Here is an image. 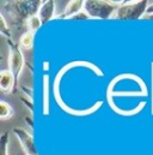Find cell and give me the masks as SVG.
I'll use <instances>...</instances> for the list:
<instances>
[{"label": "cell", "mask_w": 153, "mask_h": 155, "mask_svg": "<svg viewBox=\"0 0 153 155\" xmlns=\"http://www.w3.org/2000/svg\"><path fill=\"white\" fill-rule=\"evenodd\" d=\"M42 1H10L6 2L4 8H8V13L11 17V21L17 23H25L27 21L34 16L37 15L39 6Z\"/></svg>", "instance_id": "obj_1"}, {"label": "cell", "mask_w": 153, "mask_h": 155, "mask_svg": "<svg viewBox=\"0 0 153 155\" xmlns=\"http://www.w3.org/2000/svg\"><path fill=\"white\" fill-rule=\"evenodd\" d=\"M123 1H109V0H86L85 11L91 19H109L113 18L116 10Z\"/></svg>", "instance_id": "obj_2"}, {"label": "cell", "mask_w": 153, "mask_h": 155, "mask_svg": "<svg viewBox=\"0 0 153 155\" xmlns=\"http://www.w3.org/2000/svg\"><path fill=\"white\" fill-rule=\"evenodd\" d=\"M150 1L148 0H139V1H123L122 5L118 6L114 13L113 18L115 19H141L145 18Z\"/></svg>", "instance_id": "obj_3"}, {"label": "cell", "mask_w": 153, "mask_h": 155, "mask_svg": "<svg viewBox=\"0 0 153 155\" xmlns=\"http://www.w3.org/2000/svg\"><path fill=\"white\" fill-rule=\"evenodd\" d=\"M7 48H8V63H7L8 69L14 76L16 81L18 82L25 66V58L20 48V45H18L12 39L7 40Z\"/></svg>", "instance_id": "obj_4"}, {"label": "cell", "mask_w": 153, "mask_h": 155, "mask_svg": "<svg viewBox=\"0 0 153 155\" xmlns=\"http://www.w3.org/2000/svg\"><path fill=\"white\" fill-rule=\"evenodd\" d=\"M12 134L14 135V137L17 138L19 144L22 146V148H23L25 154L39 155L37 148L35 146V142H34V137L29 131H27L25 129H22V127H13L12 129Z\"/></svg>", "instance_id": "obj_5"}, {"label": "cell", "mask_w": 153, "mask_h": 155, "mask_svg": "<svg viewBox=\"0 0 153 155\" xmlns=\"http://www.w3.org/2000/svg\"><path fill=\"white\" fill-rule=\"evenodd\" d=\"M85 8V1L83 0H71L67 2L66 8L64 10V12L58 16L59 18H64V19H73L76 15H79L81 11H84ZM55 17V18H58Z\"/></svg>", "instance_id": "obj_6"}, {"label": "cell", "mask_w": 153, "mask_h": 155, "mask_svg": "<svg viewBox=\"0 0 153 155\" xmlns=\"http://www.w3.org/2000/svg\"><path fill=\"white\" fill-rule=\"evenodd\" d=\"M55 1L53 0H47V1H42L39 10L37 12V16L39 17L42 24L48 23L49 21H52L53 18H55Z\"/></svg>", "instance_id": "obj_7"}, {"label": "cell", "mask_w": 153, "mask_h": 155, "mask_svg": "<svg viewBox=\"0 0 153 155\" xmlns=\"http://www.w3.org/2000/svg\"><path fill=\"white\" fill-rule=\"evenodd\" d=\"M18 90H19V99L20 102L28 108L30 112V116L34 114V100H33V89L29 88L28 85L24 84H18Z\"/></svg>", "instance_id": "obj_8"}, {"label": "cell", "mask_w": 153, "mask_h": 155, "mask_svg": "<svg viewBox=\"0 0 153 155\" xmlns=\"http://www.w3.org/2000/svg\"><path fill=\"white\" fill-rule=\"evenodd\" d=\"M17 81L10 70H2L0 74V88L5 94H10L16 89Z\"/></svg>", "instance_id": "obj_9"}, {"label": "cell", "mask_w": 153, "mask_h": 155, "mask_svg": "<svg viewBox=\"0 0 153 155\" xmlns=\"http://www.w3.org/2000/svg\"><path fill=\"white\" fill-rule=\"evenodd\" d=\"M43 116H49V75H43Z\"/></svg>", "instance_id": "obj_10"}, {"label": "cell", "mask_w": 153, "mask_h": 155, "mask_svg": "<svg viewBox=\"0 0 153 155\" xmlns=\"http://www.w3.org/2000/svg\"><path fill=\"white\" fill-rule=\"evenodd\" d=\"M13 114H14L13 107L8 102L1 100L0 101V118H1V120H7V119L12 118Z\"/></svg>", "instance_id": "obj_11"}, {"label": "cell", "mask_w": 153, "mask_h": 155, "mask_svg": "<svg viewBox=\"0 0 153 155\" xmlns=\"http://www.w3.org/2000/svg\"><path fill=\"white\" fill-rule=\"evenodd\" d=\"M34 35H35V34H33V33H30V31L23 33L22 36H20V40H19L20 47H23V48L27 49V51L31 49V48L34 47Z\"/></svg>", "instance_id": "obj_12"}, {"label": "cell", "mask_w": 153, "mask_h": 155, "mask_svg": "<svg viewBox=\"0 0 153 155\" xmlns=\"http://www.w3.org/2000/svg\"><path fill=\"white\" fill-rule=\"evenodd\" d=\"M25 25H27V28H28V31L35 34L38 29L41 28L42 22H41V19H39V17H38L37 15H34V16H31V17L27 21V24H25Z\"/></svg>", "instance_id": "obj_13"}, {"label": "cell", "mask_w": 153, "mask_h": 155, "mask_svg": "<svg viewBox=\"0 0 153 155\" xmlns=\"http://www.w3.org/2000/svg\"><path fill=\"white\" fill-rule=\"evenodd\" d=\"M0 155H10V140L8 132H4L0 140Z\"/></svg>", "instance_id": "obj_14"}, {"label": "cell", "mask_w": 153, "mask_h": 155, "mask_svg": "<svg viewBox=\"0 0 153 155\" xmlns=\"http://www.w3.org/2000/svg\"><path fill=\"white\" fill-rule=\"evenodd\" d=\"M0 31H1V34L5 36V38H7V40L12 39V36H11V30H10V24L7 23V21H6V18L0 13Z\"/></svg>", "instance_id": "obj_15"}, {"label": "cell", "mask_w": 153, "mask_h": 155, "mask_svg": "<svg viewBox=\"0 0 153 155\" xmlns=\"http://www.w3.org/2000/svg\"><path fill=\"white\" fill-rule=\"evenodd\" d=\"M24 120L27 123V125L29 126V129H34V119H33V116H25L24 117Z\"/></svg>", "instance_id": "obj_16"}, {"label": "cell", "mask_w": 153, "mask_h": 155, "mask_svg": "<svg viewBox=\"0 0 153 155\" xmlns=\"http://www.w3.org/2000/svg\"><path fill=\"white\" fill-rule=\"evenodd\" d=\"M73 19H91V18H90V16L86 13V11L84 10V11H81L79 15H76Z\"/></svg>", "instance_id": "obj_17"}, {"label": "cell", "mask_w": 153, "mask_h": 155, "mask_svg": "<svg viewBox=\"0 0 153 155\" xmlns=\"http://www.w3.org/2000/svg\"><path fill=\"white\" fill-rule=\"evenodd\" d=\"M151 77H152V82H151V85H152V89H151V97H152V100H151V113H152V116H153V61L151 63Z\"/></svg>", "instance_id": "obj_18"}, {"label": "cell", "mask_w": 153, "mask_h": 155, "mask_svg": "<svg viewBox=\"0 0 153 155\" xmlns=\"http://www.w3.org/2000/svg\"><path fill=\"white\" fill-rule=\"evenodd\" d=\"M148 15H153V1H150V5H148L147 12H146V16H148Z\"/></svg>", "instance_id": "obj_19"}, {"label": "cell", "mask_w": 153, "mask_h": 155, "mask_svg": "<svg viewBox=\"0 0 153 155\" xmlns=\"http://www.w3.org/2000/svg\"><path fill=\"white\" fill-rule=\"evenodd\" d=\"M43 69H44V71H47V69L49 70V63L44 61V64H43Z\"/></svg>", "instance_id": "obj_20"}, {"label": "cell", "mask_w": 153, "mask_h": 155, "mask_svg": "<svg viewBox=\"0 0 153 155\" xmlns=\"http://www.w3.org/2000/svg\"><path fill=\"white\" fill-rule=\"evenodd\" d=\"M145 19H153V15H148V16H145Z\"/></svg>", "instance_id": "obj_21"}]
</instances>
